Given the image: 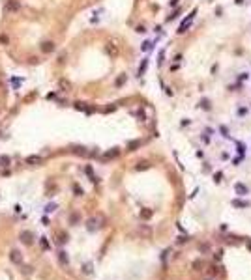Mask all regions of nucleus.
Here are the masks:
<instances>
[{
    "label": "nucleus",
    "mask_w": 251,
    "mask_h": 280,
    "mask_svg": "<svg viewBox=\"0 0 251 280\" xmlns=\"http://www.w3.org/2000/svg\"><path fill=\"white\" fill-rule=\"evenodd\" d=\"M103 217L101 215H98V217H92V219H88L86 220V230L88 231H96V230H99L101 226H103Z\"/></svg>",
    "instance_id": "1"
},
{
    "label": "nucleus",
    "mask_w": 251,
    "mask_h": 280,
    "mask_svg": "<svg viewBox=\"0 0 251 280\" xmlns=\"http://www.w3.org/2000/svg\"><path fill=\"white\" fill-rule=\"evenodd\" d=\"M195 15H197V8H195V10H193V11H191V13L188 15V19H184V21H182V25L178 26L176 34H184V32H186V30H188V28L191 26V22L195 21Z\"/></svg>",
    "instance_id": "2"
},
{
    "label": "nucleus",
    "mask_w": 251,
    "mask_h": 280,
    "mask_svg": "<svg viewBox=\"0 0 251 280\" xmlns=\"http://www.w3.org/2000/svg\"><path fill=\"white\" fill-rule=\"evenodd\" d=\"M19 239H21L22 245L30 247V245H34V233H32L30 230H22V231L19 233Z\"/></svg>",
    "instance_id": "3"
},
{
    "label": "nucleus",
    "mask_w": 251,
    "mask_h": 280,
    "mask_svg": "<svg viewBox=\"0 0 251 280\" xmlns=\"http://www.w3.org/2000/svg\"><path fill=\"white\" fill-rule=\"evenodd\" d=\"M21 10V2L19 0H6L4 2V13H15Z\"/></svg>",
    "instance_id": "4"
},
{
    "label": "nucleus",
    "mask_w": 251,
    "mask_h": 280,
    "mask_svg": "<svg viewBox=\"0 0 251 280\" xmlns=\"http://www.w3.org/2000/svg\"><path fill=\"white\" fill-rule=\"evenodd\" d=\"M25 162L30 166H39V165H43V157L41 155H28Z\"/></svg>",
    "instance_id": "5"
},
{
    "label": "nucleus",
    "mask_w": 251,
    "mask_h": 280,
    "mask_svg": "<svg viewBox=\"0 0 251 280\" xmlns=\"http://www.w3.org/2000/svg\"><path fill=\"white\" fill-rule=\"evenodd\" d=\"M10 260H11L15 265H22V254H21L19 250H15V248H13V250L10 252Z\"/></svg>",
    "instance_id": "6"
},
{
    "label": "nucleus",
    "mask_w": 251,
    "mask_h": 280,
    "mask_svg": "<svg viewBox=\"0 0 251 280\" xmlns=\"http://www.w3.org/2000/svg\"><path fill=\"white\" fill-rule=\"evenodd\" d=\"M55 49H56L55 41H43V43H41V52H45V54H51Z\"/></svg>",
    "instance_id": "7"
},
{
    "label": "nucleus",
    "mask_w": 251,
    "mask_h": 280,
    "mask_svg": "<svg viewBox=\"0 0 251 280\" xmlns=\"http://www.w3.org/2000/svg\"><path fill=\"white\" fill-rule=\"evenodd\" d=\"M234 191H236V194H238V196H245V194L249 192V191H247V187H245L244 183H240V181H238V183H234Z\"/></svg>",
    "instance_id": "8"
},
{
    "label": "nucleus",
    "mask_w": 251,
    "mask_h": 280,
    "mask_svg": "<svg viewBox=\"0 0 251 280\" xmlns=\"http://www.w3.org/2000/svg\"><path fill=\"white\" fill-rule=\"evenodd\" d=\"M148 58H143V62H141V65H139V69H137V75L139 77H143L144 73H146V67H148Z\"/></svg>",
    "instance_id": "9"
},
{
    "label": "nucleus",
    "mask_w": 251,
    "mask_h": 280,
    "mask_svg": "<svg viewBox=\"0 0 251 280\" xmlns=\"http://www.w3.org/2000/svg\"><path fill=\"white\" fill-rule=\"evenodd\" d=\"M120 155V150L118 148H112L111 151H107L105 155H103V161H109V159H115V157H118Z\"/></svg>",
    "instance_id": "10"
},
{
    "label": "nucleus",
    "mask_w": 251,
    "mask_h": 280,
    "mask_svg": "<svg viewBox=\"0 0 251 280\" xmlns=\"http://www.w3.org/2000/svg\"><path fill=\"white\" fill-rule=\"evenodd\" d=\"M11 165V157L10 155H0V168H8Z\"/></svg>",
    "instance_id": "11"
},
{
    "label": "nucleus",
    "mask_w": 251,
    "mask_h": 280,
    "mask_svg": "<svg viewBox=\"0 0 251 280\" xmlns=\"http://www.w3.org/2000/svg\"><path fill=\"white\" fill-rule=\"evenodd\" d=\"M75 155H81V157H86L88 155V151H86V148L84 146H73V150H71Z\"/></svg>",
    "instance_id": "12"
},
{
    "label": "nucleus",
    "mask_w": 251,
    "mask_h": 280,
    "mask_svg": "<svg viewBox=\"0 0 251 280\" xmlns=\"http://www.w3.org/2000/svg\"><path fill=\"white\" fill-rule=\"evenodd\" d=\"M199 107H200V108H204V110H210V108H212V105H210V99L202 97V99L199 101Z\"/></svg>",
    "instance_id": "13"
},
{
    "label": "nucleus",
    "mask_w": 251,
    "mask_h": 280,
    "mask_svg": "<svg viewBox=\"0 0 251 280\" xmlns=\"http://www.w3.org/2000/svg\"><path fill=\"white\" fill-rule=\"evenodd\" d=\"M58 86H60V90H62V91H70V90H71V84L67 82V80H64V79L58 82Z\"/></svg>",
    "instance_id": "14"
},
{
    "label": "nucleus",
    "mask_w": 251,
    "mask_h": 280,
    "mask_svg": "<svg viewBox=\"0 0 251 280\" xmlns=\"http://www.w3.org/2000/svg\"><path fill=\"white\" fill-rule=\"evenodd\" d=\"M180 11H182V10H180V8H176V10H174V11H172V13H171V15L165 19V22H171V21H174V19L180 15Z\"/></svg>",
    "instance_id": "15"
},
{
    "label": "nucleus",
    "mask_w": 251,
    "mask_h": 280,
    "mask_svg": "<svg viewBox=\"0 0 251 280\" xmlns=\"http://www.w3.org/2000/svg\"><path fill=\"white\" fill-rule=\"evenodd\" d=\"M79 220H81V215H79V213H71V215H70V224L75 226V224H79Z\"/></svg>",
    "instance_id": "16"
},
{
    "label": "nucleus",
    "mask_w": 251,
    "mask_h": 280,
    "mask_svg": "<svg viewBox=\"0 0 251 280\" xmlns=\"http://www.w3.org/2000/svg\"><path fill=\"white\" fill-rule=\"evenodd\" d=\"M58 262H60L62 265H67V256H66V252H64V250H60V252H58Z\"/></svg>",
    "instance_id": "17"
},
{
    "label": "nucleus",
    "mask_w": 251,
    "mask_h": 280,
    "mask_svg": "<svg viewBox=\"0 0 251 280\" xmlns=\"http://www.w3.org/2000/svg\"><path fill=\"white\" fill-rule=\"evenodd\" d=\"M0 45H10V37H8V34H4V32H0Z\"/></svg>",
    "instance_id": "18"
},
{
    "label": "nucleus",
    "mask_w": 251,
    "mask_h": 280,
    "mask_svg": "<svg viewBox=\"0 0 251 280\" xmlns=\"http://www.w3.org/2000/svg\"><path fill=\"white\" fill-rule=\"evenodd\" d=\"M163 62H165V49L159 51V56H157V64L159 65H163Z\"/></svg>",
    "instance_id": "19"
},
{
    "label": "nucleus",
    "mask_w": 251,
    "mask_h": 280,
    "mask_svg": "<svg viewBox=\"0 0 251 280\" xmlns=\"http://www.w3.org/2000/svg\"><path fill=\"white\" fill-rule=\"evenodd\" d=\"M137 146H141V140H133V142H129V144H128V150H129V151H133Z\"/></svg>",
    "instance_id": "20"
},
{
    "label": "nucleus",
    "mask_w": 251,
    "mask_h": 280,
    "mask_svg": "<svg viewBox=\"0 0 251 280\" xmlns=\"http://www.w3.org/2000/svg\"><path fill=\"white\" fill-rule=\"evenodd\" d=\"M150 217H152L150 209H143V211H141V219H150Z\"/></svg>",
    "instance_id": "21"
},
{
    "label": "nucleus",
    "mask_w": 251,
    "mask_h": 280,
    "mask_svg": "<svg viewBox=\"0 0 251 280\" xmlns=\"http://www.w3.org/2000/svg\"><path fill=\"white\" fill-rule=\"evenodd\" d=\"M148 168V162L146 161H143V162H139V165L135 166V170H146Z\"/></svg>",
    "instance_id": "22"
},
{
    "label": "nucleus",
    "mask_w": 251,
    "mask_h": 280,
    "mask_svg": "<svg viewBox=\"0 0 251 280\" xmlns=\"http://www.w3.org/2000/svg\"><path fill=\"white\" fill-rule=\"evenodd\" d=\"M126 80H128V77H126V75H120V77L116 79V82H115V84H116V86H122Z\"/></svg>",
    "instance_id": "23"
},
{
    "label": "nucleus",
    "mask_w": 251,
    "mask_h": 280,
    "mask_svg": "<svg viewBox=\"0 0 251 280\" xmlns=\"http://www.w3.org/2000/svg\"><path fill=\"white\" fill-rule=\"evenodd\" d=\"M56 209V204H49V205H45V213H53Z\"/></svg>",
    "instance_id": "24"
},
{
    "label": "nucleus",
    "mask_w": 251,
    "mask_h": 280,
    "mask_svg": "<svg viewBox=\"0 0 251 280\" xmlns=\"http://www.w3.org/2000/svg\"><path fill=\"white\" fill-rule=\"evenodd\" d=\"M233 205H236V207H245V205H247V202H242V200H233Z\"/></svg>",
    "instance_id": "25"
},
{
    "label": "nucleus",
    "mask_w": 251,
    "mask_h": 280,
    "mask_svg": "<svg viewBox=\"0 0 251 280\" xmlns=\"http://www.w3.org/2000/svg\"><path fill=\"white\" fill-rule=\"evenodd\" d=\"M152 45H154V43H150V41H144L141 49H143V51H150V49H152Z\"/></svg>",
    "instance_id": "26"
},
{
    "label": "nucleus",
    "mask_w": 251,
    "mask_h": 280,
    "mask_svg": "<svg viewBox=\"0 0 251 280\" xmlns=\"http://www.w3.org/2000/svg\"><path fill=\"white\" fill-rule=\"evenodd\" d=\"M83 271H84L86 274H88V273H92V263H84V265H83Z\"/></svg>",
    "instance_id": "27"
},
{
    "label": "nucleus",
    "mask_w": 251,
    "mask_h": 280,
    "mask_svg": "<svg viewBox=\"0 0 251 280\" xmlns=\"http://www.w3.org/2000/svg\"><path fill=\"white\" fill-rule=\"evenodd\" d=\"M73 192H75L77 196H83V189H81L79 185H73Z\"/></svg>",
    "instance_id": "28"
},
{
    "label": "nucleus",
    "mask_w": 251,
    "mask_h": 280,
    "mask_svg": "<svg viewBox=\"0 0 251 280\" xmlns=\"http://www.w3.org/2000/svg\"><path fill=\"white\" fill-rule=\"evenodd\" d=\"M180 0H169V8H176Z\"/></svg>",
    "instance_id": "29"
},
{
    "label": "nucleus",
    "mask_w": 251,
    "mask_h": 280,
    "mask_svg": "<svg viewBox=\"0 0 251 280\" xmlns=\"http://www.w3.org/2000/svg\"><path fill=\"white\" fill-rule=\"evenodd\" d=\"M135 30H137V32H139V34H144V32H146V28H144L143 25H139V26H137Z\"/></svg>",
    "instance_id": "30"
},
{
    "label": "nucleus",
    "mask_w": 251,
    "mask_h": 280,
    "mask_svg": "<svg viewBox=\"0 0 251 280\" xmlns=\"http://www.w3.org/2000/svg\"><path fill=\"white\" fill-rule=\"evenodd\" d=\"M137 116H139V118H141V120H146V116H144V112H143L141 108H139V110H137Z\"/></svg>",
    "instance_id": "31"
},
{
    "label": "nucleus",
    "mask_w": 251,
    "mask_h": 280,
    "mask_svg": "<svg viewBox=\"0 0 251 280\" xmlns=\"http://www.w3.org/2000/svg\"><path fill=\"white\" fill-rule=\"evenodd\" d=\"M41 247H43V248H49V243H47V239H45V237H41Z\"/></svg>",
    "instance_id": "32"
},
{
    "label": "nucleus",
    "mask_w": 251,
    "mask_h": 280,
    "mask_svg": "<svg viewBox=\"0 0 251 280\" xmlns=\"http://www.w3.org/2000/svg\"><path fill=\"white\" fill-rule=\"evenodd\" d=\"M172 62H176V64H180V62H182V54H176V56L172 58Z\"/></svg>",
    "instance_id": "33"
},
{
    "label": "nucleus",
    "mask_w": 251,
    "mask_h": 280,
    "mask_svg": "<svg viewBox=\"0 0 251 280\" xmlns=\"http://www.w3.org/2000/svg\"><path fill=\"white\" fill-rule=\"evenodd\" d=\"M221 133H223V136H229V131H227L225 125H221Z\"/></svg>",
    "instance_id": "34"
},
{
    "label": "nucleus",
    "mask_w": 251,
    "mask_h": 280,
    "mask_svg": "<svg viewBox=\"0 0 251 280\" xmlns=\"http://www.w3.org/2000/svg\"><path fill=\"white\" fill-rule=\"evenodd\" d=\"M214 179H216V183H219V181H221V172H217V174L214 176Z\"/></svg>",
    "instance_id": "35"
},
{
    "label": "nucleus",
    "mask_w": 251,
    "mask_h": 280,
    "mask_svg": "<svg viewBox=\"0 0 251 280\" xmlns=\"http://www.w3.org/2000/svg\"><path fill=\"white\" fill-rule=\"evenodd\" d=\"M247 0H234V4H238V6H242V4H245Z\"/></svg>",
    "instance_id": "36"
},
{
    "label": "nucleus",
    "mask_w": 251,
    "mask_h": 280,
    "mask_svg": "<svg viewBox=\"0 0 251 280\" xmlns=\"http://www.w3.org/2000/svg\"><path fill=\"white\" fill-rule=\"evenodd\" d=\"M245 112H247V108H238V114H240V116H244Z\"/></svg>",
    "instance_id": "37"
},
{
    "label": "nucleus",
    "mask_w": 251,
    "mask_h": 280,
    "mask_svg": "<svg viewBox=\"0 0 251 280\" xmlns=\"http://www.w3.org/2000/svg\"><path fill=\"white\" fill-rule=\"evenodd\" d=\"M22 273H32V267H22Z\"/></svg>",
    "instance_id": "38"
}]
</instances>
